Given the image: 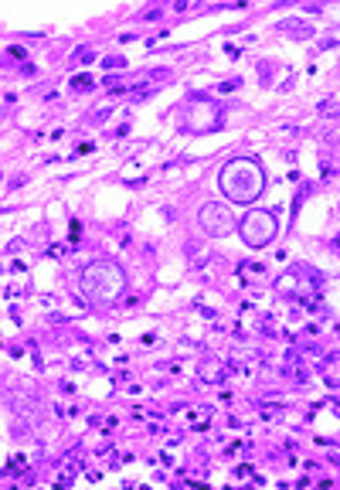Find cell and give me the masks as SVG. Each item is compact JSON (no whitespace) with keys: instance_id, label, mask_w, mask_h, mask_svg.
<instances>
[{"instance_id":"8992f818","label":"cell","mask_w":340,"mask_h":490,"mask_svg":"<svg viewBox=\"0 0 340 490\" xmlns=\"http://www.w3.org/2000/svg\"><path fill=\"white\" fill-rule=\"evenodd\" d=\"M75 89H92V79H85V75H82V79H75Z\"/></svg>"},{"instance_id":"6da1fadb","label":"cell","mask_w":340,"mask_h":490,"mask_svg":"<svg viewBox=\"0 0 340 490\" xmlns=\"http://www.w3.org/2000/svg\"><path fill=\"white\" fill-rule=\"evenodd\" d=\"M218 184L225 191V198L235 204H252L266 188V171L258 167V161H248V157H238V161H228L221 167V177Z\"/></svg>"},{"instance_id":"5b68a950","label":"cell","mask_w":340,"mask_h":490,"mask_svg":"<svg viewBox=\"0 0 340 490\" xmlns=\"http://www.w3.org/2000/svg\"><path fill=\"white\" fill-rule=\"evenodd\" d=\"M201 229L208 231V235H215V239H221V235H228L231 229H235V218H231V211L225 208V204H204L201 208Z\"/></svg>"},{"instance_id":"277c9868","label":"cell","mask_w":340,"mask_h":490,"mask_svg":"<svg viewBox=\"0 0 340 490\" xmlns=\"http://www.w3.org/2000/svg\"><path fill=\"white\" fill-rule=\"evenodd\" d=\"M221 120H225V113H221V106H215V103H194V106H188V116H184V122H188V130H198V133H208V130H218L221 126Z\"/></svg>"},{"instance_id":"3957f363","label":"cell","mask_w":340,"mask_h":490,"mask_svg":"<svg viewBox=\"0 0 340 490\" xmlns=\"http://www.w3.org/2000/svg\"><path fill=\"white\" fill-rule=\"evenodd\" d=\"M242 239L252 249H262V245H269L272 239H276V231H279V221H276V215L272 211H252V215L242 218Z\"/></svg>"},{"instance_id":"7a4b0ae2","label":"cell","mask_w":340,"mask_h":490,"mask_svg":"<svg viewBox=\"0 0 340 490\" xmlns=\"http://www.w3.org/2000/svg\"><path fill=\"white\" fill-rule=\"evenodd\" d=\"M82 286H85V293L92 299H116L122 293V286H126V276L116 262H109V259H99L92 262L85 276H82Z\"/></svg>"}]
</instances>
